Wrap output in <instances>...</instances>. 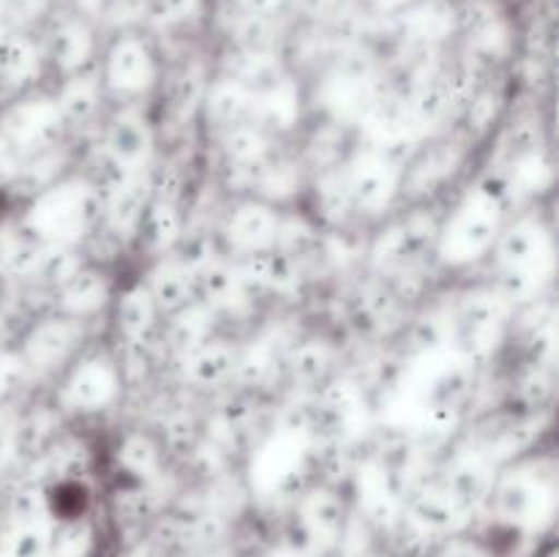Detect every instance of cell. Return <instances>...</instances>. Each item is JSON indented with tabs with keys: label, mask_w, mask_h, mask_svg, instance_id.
<instances>
[{
	"label": "cell",
	"mask_w": 559,
	"mask_h": 557,
	"mask_svg": "<svg viewBox=\"0 0 559 557\" xmlns=\"http://www.w3.org/2000/svg\"><path fill=\"white\" fill-rule=\"evenodd\" d=\"M480 153L453 126L429 134L402 169V205L445 202L480 167Z\"/></svg>",
	"instance_id": "obj_6"
},
{
	"label": "cell",
	"mask_w": 559,
	"mask_h": 557,
	"mask_svg": "<svg viewBox=\"0 0 559 557\" xmlns=\"http://www.w3.org/2000/svg\"><path fill=\"white\" fill-rule=\"evenodd\" d=\"M240 336L227 331H216L207 342L191 349L180 360L173 364V375L178 386L189 396L216 399L233 388L235 364H238Z\"/></svg>",
	"instance_id": "obj_14"
},
{
	"label": "cell",
	"mask_w": 559,
	"mask_h": 557,
	"mask_svg": "<svg viewBox=\"0 0 559 557\" xmlns=\"http://www.w3.org/2000/svg\"><path fill=\"white\" fill-rule=\"evenodd\" d=\"M516 98L519 93L516 85H513L511 71H491V74L484 76V82L469 93V98L462 104V109H459L456 120H453L451 126L464 137V140H469L475 147L484 151L491 142V137H495L497 131H500V126L506 123ZM480 156H484V153H480Z\"/></svg>",
	"instance_id": "obj_16"
},
{
	"label": "cell",
	"mask_w": 559,
	"mask_h": 557,
	"mask_svg": "<svg viewBox=\"0 0 559 557\" xmlns=\"http://www.w3.org/2000/svg\"><path fill=\"white\" fill-rule=\"evenodd\" d=\"M0 131L20 147L25 158L74 140L60 118L49 85L33 87L0 104Z\"/></svg>",
	"instance_id": "obj_10"
},
{
	"label": "cell",
	"mask_w": 559,
	"mask_h": 557,
	"mask_svg": "<svg viewBox=\"0 0 559 557\" xmlns=\"http://www.w3.org/2000/svg\"><path fill=\"white\" fill-rule=\"evenodd\" d=\"M107 464L115 470L118 481L142 486H158L175 470L156 431L145 420H131L115 431L107 446Z\"/></svg>",
	"instance_id": "obj_15"
},
{
	"label": "cell",
	"mask_w": 559,
	"mask_h": 557,
	"mask_svg": "<svg viewBox=\"0 0 559 557\" xmlns=\"http://www.w3.org/2000/svg\"><path fill=\"white\" fill-rule=\"evenodd\" d=\"M151 200H153V191H151V180H147V173L129 175L123 183H118L112 191L104 194L102 224H98L96 233L102 235V238H107L109 244L118 246L120 251H126L129 260H131V246H134L136 229H140V222L142 216H145L147 202Z\"/></svg>",
	"instance_id": "obj_21"
},
{
	"label": "cell",
	"mask_w": 559,
	"mask_h": 557,
	"mask_svg": "<svg viewBox=\"0 0 559 557\" xmlns=\"http://www.w3.org/2000/svg\"><path fill=\"white\" fill-rule=\"evenodd\" d=\"M47 396L74 426H87L123 410L129 388L107 333L91 339V344L49 382Z\"/></svg>",
	"instance_id": "obj_4"
},
{
	"label": "cell",
	"mask_w": 559,
	"mask_h": 557,
	"mask_svg": "<svg viewBox=\"0 0 559 557\" xmlns=\"http://www.w3.org/2000/svg\"><path fill=\"white\" fill-rule=\"evenodd\" d=\"M309 118L306 82L295 71H287L271 87L251 96V120L265 129L273 140L289 142Z\"/></svg>",
	"instance_id": "obj_20"
},
{
	"label": "cell",
	"mask_w": 559,
	"mask_h": 557,
	"mask_svg": "<svg viewBox=\"0 0 559 557\" xmlns=\"http://www.w3.org/2000/svg\"><path fill=\"white\" fill-rule=\"evenodd\" d=\"M164 69L167 55L145 27L104 36L96 71L109 107H151Z\"/></svg>",
	"instance_id": "obj_5"
},
{
	"label": "cell",
	"mask_w": 559,
	"mask_h": 557,
	"mask_svg": "<svg viewBox=\"0 0 559 557\" xmlns=\"http://www.w3.org/2000/svg\"><path fill=\"white\" fill-rule=\"evenodd\" d=\"M85 142L96 156L129 175L147 173L162 153L151 107H109Z\"/></svg>",
	"instance_id": "obj_8"
},
{
	"label": "cell",
	"mask_w": 559,
	"mask_h": 557,
	"mask_svg": "<svg viewBox=\"0 0 559 557\" xmlns=\"http://www.w3.org/2000/svg\"><path fill=\"white\" fill-rule=\"evenodd\" d=\"M47 85V60L38 33L9 31L0 47V104Z\"/></svg>",
	"instance_id": "obj_22"
},
{
	"label": "cell",
	"mask_w": 559,
	"mask_h": 557,
	"mask_svg": "<svg viewBox=\"0 0 559 557\" xmlns=\"http://www.w3.org/2000/svg\"><path fill=\"white\" fill-rule=\"evenodd\" d=\"M309 169L304 167L300 156L289 142H278L271 156L262 164L260 180H257L254 197L271 202L276 208L300 205L309 186Z\"/></svg>",
	"instance_id": "obj_27"
},
{
	"label": "cell",
	"mask_w": 559,
	"mask_h": 557,
	"mask_svg": "<svg viewBox=\"0 0 559 557\" xmlns=\"http://www.w3.org/2000/svg\"><path fill=\"white\" fill-rule=\"evenodd\" d=\"M25 162L27 158L22 156L20 147L0 131V194H5V191L11 189V183H14L16 175L22 173Z\"/></svg>",
	"instance_id": "obj_37"
},
{
	"label": "cell",
	"mask_w": 559,
	"mask_h": 557,
	"mask_svg": "<svg viewBox=\"0 0 559 557\" xmlns=\"http://www.w3.org/2000/svg\"><path fill=\"white\" fill-rule=\"evenodd\" d=\"M235 11L249 16H265V20H278L287 9L289 0H227Z\"/></svg>",
	"instance_id": "obj_38"
},
{
	"label": "cell",
	"mask_w": 559,
	"mask_h": 557,
	"mask_svg": "<svg viewBox=\"0 0 559 557\" xmlns=\"http://www.w3.org/2000/svg\"><path fill=\"white\" fill-rule=\"evenodd\" d=\"M14 208L20 227L36 244L82 249L102 224L104 197L96 180L76 164L63 178Z\"/></svg>",
	"instance_id": "obj_3"
},
{
	"label": "cell",
	"mask_w": 559,
	"mask_h": 557,
	"mask_svg": "<svg viewBox=\"0 0 559 557\" xmlns=\"http://www.w3.org/2000/svg\"><path fill=\"white\" fill-rule=\"evenodd\" d=\"M289 145L295 147L309 175L328 173V169H338L347 162L349 153L358 145V131L333 123L328 118L309 115L304 129L289 140Z\"/></svg>",
	"instance_id": "obj_23"
},
{
	"label": "cell",
	"mask_w": 559,
	"mask_h": 557,
	"mask_svg": "<svg viewBox=\"0 0 559 557\" xmlns=\"http://www.w3.org/2000/svg\"><path fill=\"white\" fill-rule=\"evenodd\" d=\"M36 391L27 366L22 364L14 342L0 344V407L3 404H20Z\"/></svg>",
	"instance_id": "obj_35"
},
{
	"label": "cell",
	"mask_w": 559,
	"mask_h": 557,
	"mask_svg": "<svg viewBox=\"0 0 559 557\" xmlns=\"http://www.w3.org/2000/svg\"><path fill=\"white\" fill-rule=\"evenodd\" d=\"M55 0H0V27L38 33L47 25Z\"/></svg>",
	"instance_id": "obj_36"
},
{
	"label": "cell",
	"mask_w": 559,
	"mask_h": 557,
	"mask_svg": "<svg viewBox=\"0 0 559 557\" xmlns=\"http://www.w3.org/2000/svg\"><path fill=\"white\" fill-rule=\"evenodd\" d=\"M44 60H47V82L63 80L76 71L93 69L102 52V27L85 20L76 11L49 22L41 33Z\"/></svg>",
	"instance_id": "obj_13"
},
{
	"label": "cell",
	"mask_w": 559,
	"mask_h": 557,
	"mask_svg": "<svg viewBox=\"0 0 559 557\" xmlns=\"http://www.w3.org/2000/svg\"><path fill=\"white\" fill-rule=\"evenodd\" d=\"M186 222H189V213H186L183 205H175V202L153 197L147 202V211L142 216L140 229H136L134 246H131V265H134V271H140L145 262L167 257L178 246Z\"/></svg>",
	"instance_id": "obj_25"
},
{
	"label": "cell",
	"mask_w": 559,
	"mask_h": 557,
	"mask_svg": "<svg viewBox=\"0 0 559 557\" xmlns=\"http://www.w3.org/2000/svg\"><path fill=\"white\" fill-rule=\"evenodd\" d=\"M205 11V0H147L145 31L151 36L178 33Z\"/></svg>",
	"instance_id": "obj_34"
},
{
	"label": "cell",
	"mask_w": 559,
	"mask_h": 557,
	"mask_svg": "<svg viewBox=\"0 0 559 557\" xmlns=\"http://www.w3.org/2000/svg\"><path fill=\"white\" fill-rule=\"evenodd\" d=\"M278 218H282V208L271 205L260 197L224 200L216 216L218 249L229 260L273 251L276 249Z\"/></svg>",
	"instance_id": "obj_11"
},
{
	"label": "cell",
	"mask_w": 559,
	"mask_h": 557,
	"mask_svg": "<svg viewBox=\"0 0 559 557\" xmlns=\"http://www.w3.org/2000/svg\"><path fill=\"white\" fill-rule=\"evenodd\" d=\"M218 331V320L205 304L200 300H191L189 306H183L175 315L164 317L162 328H158L156 347L162 353L164 364L173 366L175 360H180L183 355H189L191 349L200 347L202 342L213 336Z\"/></svg>",
	"instance_id": "obj_28"
},
{
	"label": "cell",
	"mask_w": 559,
	"mask_h": 557,
	"mask_svg": "<svg viewBox=\"0 0 559 557\" xmlns=\"http://www.w3.org/2000/svg\"><path fill=\"white\" fill-rule=\"evenodd\" d=\"M513 213L506 186L491 169L478 167L442 208L431 265L442 282H467L484 271L491 249Z\"/></svg>",
	"instance_id": "obj_1"
},
{
	"label": "cell",
	"mask_w": 559,
	"mask_h": 557,
	"mask_svg": "<svg viewBox=\"0 0 559 557\" xmlns=\"http://www.w3.org/2000/svg\"><path fill=\"white\" fill-rule=\"evenodd\" d=\"M140 276L147 284V289H151L162 320L175 315V311H180L183 306H189L191 300H197L194 273L180 265L173 254L145 262L140 268Z\"/></svg>",
	"instance_id": "obj_32"
},
{
	"label": "cell",
	"mask_w": 559,
	"mask_h": 557,
	"mask_svg": "<svg viewBox=\"0 0 559 557\" xmlns=\"http://www.w3.org/2000/svg\"><path fill=\"white\" fill-rule=\"evenodd\" d=\"M300 205L314 216V222L320 224L322 229L358 227L353 213V202H349V194H347V186H344L342 167L311 175Z\"/></svg>",
	"instance_id": "obj_30"
},
{
	"label": "cell",
	"mask_w": 559,
	"mask_h": 557,
	"mask_svg": "<svg viewBox=\"0 0 559 557\" xmlns=\"http://www.w3.org/2000/svg\"><path fill=\"white\" fill-rule=\"evenodd\" d=\"M47 85L69 134L82 142L91 140L93 131L98 129V123H102V118L109 109L96 66L63 76V80L47 82Z\"/></svg>",
	"instance_id": "obj_19"
},
{
	"label": "cell",
	"mask_w": 559,
	"mask_h": 557,
	"mask_svg": "<svg viewBox=\"0 0 559 557\" xmlns=\"http://www.w3.org/2000/svg\"><path fill=\"white\" fill-rule=\"evenodd\" d=\"M120 276H123V273L87 260L85 265H82L80 271L52 295L49 309L60 311V315L66 317H74V320L91 322V325H98V322L104 325L115 293H118Z\"/></svg>",
	"instance_id": "obj_18"
},
{
	"label": "cell",
	"mask_w": 559,
	"mask_h": 557,
	"mask_svg": "<svg viewBox=\"0 0 559 557\" xmlns=\"http://www.w3.org/2000/svg\"><path fill=\"white\" fill-rule=\"evenodd\" d=\"M104 333V325H91V322L74 320L55 309L36 311L20 325L14 336V347L20 353L22 364L27 366L33 377V386L44 391L49 382L91 344Z\"/></svg>",
	"instance_id": "obj_7"
},
{
	"label": "cell",
	"mask_w": 559,
	"mask_h": 557,
	"mask_svg": "<svg viewBox=\"0 0 559 557\" xmlns=\"http://www.w3.org/2000/svg\"><path fill=\"white\" fill-rule=\"evenodd\" d=\"M276 145L278 140H273L265 129H260L254 120H246L218 134L205 147L211 151V167H251L265 162Z\"/></svg>",
	"instance_id": "obj_33"
},
{
	"label": "cell",
	"mask_w": 559,
	"mask_h": 557,
	"mask_svg": "<svg viewBox=\"0 0 559 557\" xmlns=\"http://www.w3.org/2000/svg\"><path fill=\"white\" fill-rule=\"evenodd\" d=\"M402 169L391 158L355 145L342 164V175L358 227L371 229L402 208Z\"/></svg>",
	"instance_id": "obj_9"
},
{
	"label": "cell",
	"mask_w": 559,
	"mask_h": 557,
	"mask_svg": "<svg viewBox=\"0 0 559 557\" xmlns=\"http://www.w3.org/2000/svg\"><path fill=\"white\" fill-rule=\"evenodd\" d=\"M80 156H82V140H69L63 142V145L52 147V151L36 153V156L27 158L22 173L16 175V180L11 183V189L0 197H5V200L14 202V205L31 200V197H36L38 191H44L47 186H52L55 180L63 178L66 173H71V169L80 164Z\"/></svg>",
	"instance_id": "obj_29"
},
{
	"label": "cell",
	"mask_w": 559,
	"mask_h": 557,
	"mask_svg": "<svg viewBox=\"0 0 559 557\" xmlns=\"http://www.w3.org/2000/svg\"><path fill=\"white\" fill-rule=\"evenodd\" d=\"M396 22L409 47L448 49L459 38V5L451 0H415L396 14Z\"/></svg>",
	"instance_id": "obj_26"
},
{
	"label": "cell",
	"mask_w": 559,
	"mask_h": 557,
	"mask_svg": "<svg viewBox=\"0 0 559 557\" xmlns=\"http://www.w3.org/2000/svg\"><path fill=\"white\" fill-rule=\"evenodd\" d=\"M151 429L156 431L158 442H162L164 453L173 462H183L202 440V407L189 402V399H173L167 407L158 413Z\"/></svg>",
	"instance_id": "obj_31"
},
{
	"label": "cell",
	"mask_w": 559,
	"mask_h": 557,
	"mask_svg": "<svg viewBox=\"0 0 559 557\" xmlns=\"http://www.w3.org/2000/svg\"><path fill=\"white\" fill-rule=\"evenodd\" d=\"M557 276V238L546 205L519 208L508 216L480 278L516 309L551 295Z\"/></svg>",
	"instance_id": "obj_2"
},
{
	"label": "cell",
	"mask_w": 559,
	"mask_h": 557,
	"mask_svg": "<svg viewBox=\"0 0 559 557\" xmlns=\"http://www.w3.org/2000/svg\"><path fill=\"white\" fill-rule=\"evenodd\" d=\"M298 3L309 11H328L342 3V0H298Z\"/></svg>",
	"instance_id": "obj_39"
},
{
	"label": "cell",
	"mask_w": 559,
	"mask_h": 557,
	"mask_svg": "<svg viewBox=\"0 0 559 557\" xmlns=\"http://www.w3.org/2000/svg\"><path fill=\"white\" fill-rule=\"evenodd\" d=\"M344 366V344L328 325H304L295 336L284 364V391L311 393L320 391Z\"/></svg>",
	"instance_id": "obj_12"
},
{
	"label": "cell",
	"mask_w": 559,
	"mask_h": 557,
	"mask_svg": "<svg viewBox=\"0 0 559 557\" xmlns=\"http://www.w3.org/2000/svg\"><path fill=\"white\" fill-rule=\"evenodd\" d=\"M158 328H162V315L140 271L123 273L104 320L107 339L115 344H156Z\"/></svg>",
	"instance_id": "obj_17"
},
{
	"label": "cell",
	"mask_w": 559,
	"mask_h": 557,
	"mask_svg": "<svg viewBox=\"0 0 559 557\" xmlns=\"http://www.w3.org/2000/svg\"><path fill=\"white\" fill-rule=\"evenodd\" d=\"M246 120H251V93L240 82H235L233 76L213 69L205 96H202L200 120H197L202 147L216 140L218 134L233 129V126L246 123Z\"/></svg>",
	"instance_id": "obj_24"
}]
</instances>
